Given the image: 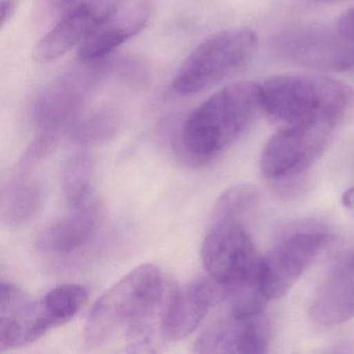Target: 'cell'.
Masks as SVG:
<instances>
[{"label":"cell","instance_id":"obj_1","mask_svg":"<svg viewBox=\"0 0 354 354\" xmlns=\"http://www.w3.org/2000/svg\"><path fill=\"white\" fill-rule=\"evenodd\" d=\"M261 111L259 84L240 82L225 86L186 120L180 136V155L196 165L215 160L245 133Z\"/></svg>","mask_w":354,"mask_h":354},{"label":"cell","instance_id":"obj_2","mask_svg":"<svg viewBox=\"0 0 354 354\" xmlns=\"http://www.w3.org/2000/svg\"><path fill=\"white\" fill-rule=\"evenodd\" d=\"M165 277L158 267L140 265L109 288L93 306L86 326V341L99 347L126 329V337L152 328V321L165 301Z\"/></svg>","mask_w":354,"mask_h":354},{"label":"cell","instance_id":"obj_3","mask_svg":"<svg viewBox=\"0 0 354 354\" xmlns=\"http://www.w3.org/2000/svg\"><path fill=\"white\" fill-rule=\"evenodd\" d=\"M260 90L263 113L281 127L313 120L339 125L354 113V91L326 76L281 74Z\"/></svg>","mask_w":354,"mask_h":354},{"label":"cell","instance_id":"obj_4","mask_svg":"<svg viewBox=\"0 0 354 354\" xmlns=\"http://www.w3.org/2000/svg\"><path fill=\"white\" fill-rule=\"evenodd\" d=\"M258 47V34L248 28H230L208 37L182 64L171 84L173 90L190 96L221 84L243 71Z\"/></svg>","mask_w":354,"mask_h":354},{"label":"cell","instance_id":"obj_5","mask_svg":"<svg viewBox=\"0 0 354 354\" xmlns=\"http://www.w3.org/2000/svg\"><path fill=\"white\" fill-rule=\"evenodd\" d=\"M337 126L330 121L313 120L281 127L261 155L264 177L283 181L308 171L326 150Z\"/></svg>","mask_w":354,"mask_h":354},{"label":"cell","instance_id":"obj_6","mask_svg":"<svg viewBox=\"0 0 354 354\" xmlns=\"http://www.w3.org/2000/svg\"><path fill=\"white\" fill-rule=\"evenodd\" d=\"M201 256L209 277L227 291L258 273L260 258L242 221H213L203 240Z\"/></svg>","mask_w":354,"mask_h":354},{"label":"cell","instance_id":"obj_7","mask_svg":"<svg viewBox=\"0 0 354 354\" xmlns=\"http://www.w3.org/2000/svg\"><path fill=\"white\" fill-rule=\"evenodd\" d=\"M331 239L326 232H298L260 258L257 277L264 297L269 301L286 295Z\"/></svg>","mask_w":354,"mask_h":354},{"label":"cell","instance_id":"obj_8","mask_svg":"<svg viewBox=\"0 0 354 354\" xmlns=\"http://www.w3.org/2000/svg\"><path fill=\"white\" fill-rule=\"evenodd\" d=\"M274 49L292 63L324 71L354 68V43L322 28L286 30L275 38Z\"/></svg>","mask_w":354,"mask_h":354},{"label":"cell","instance_id":"obj_9","mask_svg":"<svg viewBox=\"0 0 354 354\" xmlns=\"http://www.w3.org/2000/svg\"><path fill=\"white\" fill-rule=\"evenodd\" d=\"M126 1L84 0L40 39L32 50V59L37 63L47 64L64 57L82 44L99 24L123 8Z\"/></svg>","mask_w":354,"mask_h":354},{"label":"cell","instance_id":"obj_10","mask_svg":"<svg viewBox=\"0 0 354 354\" xmlns=\"http://www.w3.org/2000/svg\"><path fill=\"white\" fill-rule=\"evenodd\" d=\"M227 288L211 277L176 289L161 310V335L171 342L185 339L214 304L227 300Z\"/></svg>","mask_w":354,"mask_h":354},{"label":"cell","instance_id":"obj_11","mask_svg":"<svg viewBox=\"0 0 354 354\" xmlns=\"http://www.w3.org/2000/svg\"><path fill=\"white\" fill-rule=\"evenodd\" d=\"M84 70L66 74L47 84L35 103L37 124L44 131L59 132L75 119L103 71Z\"/></svg>","mask_w":354,"mask_h":354},{"label":"cell","instance_id":"obj_12","mask_svg":"<svg viewBox=\"0 0 354 354\" xmlns=\"http://www.w3.org/2000/svg\"><path fill=\"white\" fill-rule=\"evenodd\" d=\"M271 337L270 322L263 313L243 317L230 314L201 333L194 343V351L209 354L264 353Z\"/></svg>","mask_w":354,"mask_h":354},{"label":"cell","instance_id":"obj_13","mask_svg":"<svg viewBox=\"0 0 354 354\" xmlns=\"http://www.w3.org/2000/svg\"><path fill=\"white\" fill-rule=\"evenodd\" d=\"M152 15V3L149 0H138L124 6L99 24L80 45V61L95 63L105 59L118 47L142 32Z\"/></svg>","mask_w":354,"mask_h":354},{"label":"cell","instance_id":"obj_14","mask_svg":"<svg viewBox=\"0 0 354 354\" xmlns=\"http://www.w3.org/2000/svg\"><path fill=\"white\" fill-rule=\"evenodd\" d=\"M310 315L325 327L354 317V254L337 263L325 277L315 294Z\"/></svg>","mask_w":354,"mask_h":354},{"label":"cell","instance_id":"obj_15","mask_svg":"<svg viewBox=\"0 0 354 354\" xmlns=\"http://www.w3.org/2000/svg\"><path fill=\"white\" fill-rule=\"evenodd\" d=\"M53 223L39 239L41 250L55 254H70L86 246L93 239L103 219L102 205L90 200Z\"/></svg>","mask_w":354,"mask_h":354},{"label":"cell","instance_id":"obj_16","mask_svg":"<svg viewBox=\"0 0 354 354\" xmlns=\"http://www.w3.org/2000/svg\"><path fill=\"white\" fill-rule=\"evenodd\" d=\"M84 286L68 283L53 288L40 301L35 302L26 344L34 343L55 327L69 322L88 301Z\"/></svg>","mask_w":354,"mask_h":354},{"label":"cell","instance_id":"obj_17","mask_svg":"<svg viewBox=\"0 0 354 354\" xmlns=\"http://www.w3.org/2000/svg\"><path fill=\"white\" fill-rule=\"evenodd\" d=\"M34 304L20 288L11 283H1L0 351L26 345V333Z\"/></svg>","mask_w":354,"mask_h":354},{"label":"cell","instance_id":"obj_18","mask_svg":"<svg viewBox=\"0 0 354 354\" xmlns=\"http://www.w3.org/2000/svg\"><path fill=\"white\" fill-rule=\"evenodd\" d=\"M43 190L36 181L18 176L3 188L1 219L10 227H18L32 219L42 205Z\"/></svg>","mask_w":354,"mask_h":354},{"label":"cell","instance_id":"obj_19","mask_svg":"<svg viewBox=\"0 0 354 354\" xmlns=\"http://www.w3.org/2000/svg\"><path fill=\"white\" fill-rule=\"evenodd\" d=\"M94 165L84 151L69 157L62 175V187L70 207H77L92 200Z\"/></svg>","mask_w":354,"mask_h":354},{"label":"cell","instance_id":"obj_20","mask_svg":"<svg viewBox=\"0 0 354 354\" xmlns=\"http://www.w3.org/2000/svg\"><path fill=\"white\" fill-rule=\"evenodd\" d=\"M260 194L252 184H238L225 190L215 204L213 221H243L259 204Z\"/></svg>","mask_w":354,"mask_h":354},{"label":"cell","instance_id":"obj_21","mask_svg":"<svg viewBox=\"0 0 354 354\" xmlns=\"http://www.w3.org/2000/svg\"><path fill=\"white\" fill-rule=\"evenodd\" d=\"M119 129V118L111 111H101L78 124L73 138L78 144L92 145L106 142L113 138Z\"/></svg>","mask_w":354,"mask_h":354},{"label":"cell","instance_id":"obj_22","mask_svg":"<svg viewBox=\"0 0 354 354\" xmlns=\"http://www.w3.org/2000/svg\"><path fill=\"white\" fill-rule=\"evenodd\" d=\"M84 0H36L34 7L35 24L38 26H50V28L77 8Z\"/></svg>","mask_w":354,"mask_h":354},{"label":"cell","instance_id":"obj_23","mask_svg":"<svg viewBox=\"0 0 354 354\" xmlns=\"http://www.w3.org/2000/svg\"><path fill=\"white\" fill-rule=\"evenodd\" d=\"M59 132L44 131L24 153L18 165V176H24L32 171L55 148Z\"/></svg>","mask_w":354,"mask_h":354},{"label":"cell","instance_id":"obj_24","mask_svg":"<svg viewBox=\"0 0 354 354\" xmlns=\"http://www.w3.org/2000/svg\"><path fill=\"white\" fill-rule=\"evenodd\" d=\"M337 32L346 40L354 43V7L342 14L337 21Z\"/></svg>","mask_w":354,"mask_h":354},{"label":"cell","instance_id":"obj_25","mask_svg":"<svg viewBox=\"0 0 354 354\" xmlns=\"http://www.w3.org/2000/svg\"><path fill=\"white\" fill-rule=\"evenodd\" d=\"M15 1L14 0H3L1 1V7H0V11H1V28L7 24V22L11 19L12 16L14 15L15 12Z\"/></svg>","mask_w":354,"mask_h":354},{"label":"cell","instance_id":"obj_26","mask_svg":"<svg viewBox=\"0 0 354 354\" xmlns=\"http://www.w3.org/2000/svg\"><path fill=\"white\" fill-rule=\"evenodd\" d=\"M342 204L348 210H354V187L349 188L342 196Z\"/></svg>","mask_w":354,"mask_h":354},{"label":"cell","instance_id":"obj_27","mask_svg":"<svg viewBox=\"0 0 354 354\" xmlns=\"http://www.w3.org/2000/svg\"><path fill=\"white\" fill-rule=\"evenodd\" d=\"M312 1H315V3H342V1H345V0H312Z\"/></svg>","mask_w":354,"mask_h":354}]
</instances>
